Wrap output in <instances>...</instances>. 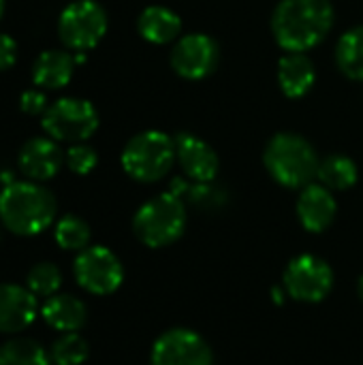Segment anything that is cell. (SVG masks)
I'll return each instance as SVG.
<instances>
[{"instance_id": "cell-3", "label": "cell", "mask_w": 363, "mask_h": 365, "mask_svg": "<svg viewBox=\"0 0 363 365\" xmlns=\"http://www.w3.org/2000/svg\"><path fill=\"white\" fill-rule=\"evenodd\" d=\"M265 169L285 188H304L319 173V156L308 139L297 133H278L263 154Z\"/></svg>"}, {"instance_id": "cell-32", "label": "cell", "mask_w": 363, "mask_h": 365, "mask_svg": "<svg viewBox=\"0 0 363 365\" xmlns=\"http://www.w3.org/2000/svg\"><path fill=\"white\" fill-rule=\"evenodd\" d=\"M2 15H4V0H0V19H2Z\"/></svg>"}, {"instance_id": "cell-29", "label": "cell", "mask_w": 363, "mask_h": 365, "mask_svg": "<svg viewBox=\"0 0 363 365\" xmlns=\"http://www.w3.org/2000/svg\"><path fill=\"white\" fill-rule=\"evenodd\" d=\"M17 62V43L13 36L0 32V73L9 71Z\"/></svg>"}, {"instance_id": "cell-23", "label": "cell", "mask_w": 363, "mask_h": 365, "mask_svg": "<svg viewBox=\"0 0 363 365\" xmlns=\"http://www.w3.org/2000/svg\"><path fill=\"white\" fill-rule=\"evenodd\" d=\"M90 227L83 218L75 216V214H66L56 222L53 229V240L62 250H73V252H81L83 248H88L90 244Z\"/></svg>"}, {"instance_id": "cell-22", "label": "cell", "mask_w": 363, "mask_h": 365, "mask_svg": "<svg viewBox=\"0 0 363 365\" xmlns=\"http://www.w3.org/2000/svg\"><path fill=\"white\" fill-rule=\"evenodd\" d=\"M45 349L30 338H11L0 346V365H49Z\"/></svg>"}, {"instance_id": "cell-1", "label": "cell", "mask_w": 363, "mask_h": 365, "mask_svg": "<svg viewBox=\"0 0 363 365\" xmlns=\"http://www.w3.org/2000/svg\"><path fill=\"white\" fill-rule=\"evenodd\" d=\"M336 19L329 0H280L272 15V32L285 51H308L332 30Z\"/></svg>"}, {"instance_id": "cell-30", "label": "cell", "mask_w": 363, "mask_h": 365, "mask_svg": "<svg viewBox=\"0 0 363 365\" xmlns=\"http://www.w3.org/2000/svg\"><path fill=\"white\" fill-rule=\"evenodd\" d=\"M274 302H278V304L282 302V293L280 291H274Z\"/></svg>"}, {"instance_id": "cell-12", "label": "cell", "mask_w": 363, "mask_h": 365, "mask_svg": "<svg viewBox=\"0 0 363 365\" xmlns=\"http://www.w3.org/2000/svg\"><path fill=\"white\" fill-rule=\"evenodd\" d=\"M64 165V152L51 137L28 139L17 154V167L26 180L47 182L58 175Z\"/></svg>"}, {"instance_id": "cell-24", "label": "cell", "mask_w": 363, "mask_h": 365, "mask_svg": "<svg viewBox=\"0 0 363 365\" xmlns=\"http://www.w3.org/2000/svg\"><path fill=\"white\" fill-rule=\"evenodd\" d=\"M90 355V346L88 342L77 334H62L60 338L53 340L51 349H49V359L56 365H81Z\"/></svg>"}, {"instance_id": "cell-18", "label": "cell", "mask_w": 363, "mask_h": 365, "mask_svg": "<svg viewBox=\"0 0 363 365\" xmlns=\"http://www.w3.org/2000/svg\"><path fill=\"white\" fill-rule=\"evenodd\" d=\"M41 317L43 321L60 331V334H71V331H79L86 321H88V310L86 304L73 295H53L49 299H45L43 308H41Z\"/></svg>"}, {"instance_id": "cell-15", "label": "cell", "mask_w": 363, "mask_h": 365, "mask_svg": "<svg viewBox=\"0 0 363 365\" xmlns=\"http://www.w3.org/2000/svg\"><path fill=\"white\" fill-rule=\"evenodd\" d=\"M338 205L332 190L323 184H308L297 199V218L310 233L325 231L336 218Z\"/></svg>"}, {"instance_id": "cell-13", "label": "cell", "mask_w": 363, "mask_h": 365, "mask_svg": "<svg viewBox=\"0 0 363 365\" xmlns=\"http://www.w3.org/2000/svg\"><path fill=\"white\" fill-rule=\"evenodd\" d=\"M39 314L36 295L28 287L0 284V334H19L28 329Z\"/></svg>"}, {"instance_id": "cell-14", "label": "cell", "mask_w": 363, "mask_h": 365, "mask_svg": "<svg viewBox=\"0 0 363 365\" xmlns=\"http://www.w3.org/2000/svg\"><path fill=\"white\" fill-rule=\"evenodd\" d=\"M175 158L193 182H214L218 175L220 163L216 152L190 133H180L175 137Z\"/></svg>"}, {"instance_id": "cell-27", "label": "cell", "mask_w": 363, "mask_h": 365, "mask_svg": "<svg viewBox=\"0 0 363 365\" xmlns=\"http://www.w3.org/2000/svg\"><path fill=\"white\" fill-rule=\"evenodd\" d=\"M64 165L77 173V175H88L96 169L98 165V154L94 148H90L86 141L83 143H73L66 152H64Z\"/></svg>"}, {"instance_id": "cell-9", "label": "cell", "mask_w": 363, "mask_h": 365, "mask_svg": "<svg viewBox=\"0 0 363 365\" xmlns=\"http://www.w3.org/2000/svg\"><path fill=\"white\" fill-rule=\"evenodd\" d=\"M282 287L285 293L297 302L319 304L334 287V272L323 259L315 255H300L287 265Z\"/></svg>"}, {"instance_id": "cell-2", "label": "cell", "mask_w": 363, "mask_h": 365, "mask_svg": "<svg viewBox=\"0 0 363 365\" xmlns=\"http://www.w3.org/2000/svg\"><path fill=\"white\" fill-rule=\"evenodd\" d=\"M56 197L32 180L9 182L0 190V222L19 237H34L56 220Z\"/></svg>"}, {"instance_id": "cell-7", "label": "cell", "mask_w": 363, "mask_h": 365, "mask_svg": "<svg viewBox=\"0 0 363 365\" xmlns=\"http://www.w3.org/2000/svg\"><path fill=\"white\" fill-rule=\"evenodd\" d=\"M107 13L96 0H73L58 17V36L71 51H90L107 34Z\"/></svg>"}, {"instance_id": "cell-17", "label": "cell", "mask_w": 363, "mask_h": 365, "mask_svg": "<svg viewBox=\"0 0 363 365\" xmlns=\"http://www.w3.org/2000/svg\"><path fill=\"white\" fill-rule=\"evenodd\" d=\"M317 81V68L306 53L287 51L278 62V86L285 96L302 98L306 96Z\"/></svg>"}, {"instance_id": "cell-4", "label": "cell", "mask_w": 363, "mask_h": 365, "mask_svg": "<svg viewBox=\"0 0 363 365\" xmlns=\"http://www.w3.org/2000/svg\"><path fill=\"white\" fill-rule=\"evenodd\" d=\"M184 229H186L184 199L169 190L145 201L133 218V231L137 240L148 248H165L178 242Z\"/></svg>"}, {"instance_id": "cell-19", "label": "cell", "mask_w": 363, "mask_h": 365, "mask_svg": "<svg viewBox=\"0 0 363 365\" xmlns=\"http://www.w3.org/2000/svg\"><path fill=\"white\" fill-rule=\"evenodd\" d=\"M137 28H139V34L148 43L167 45L180 36L182 19L175 11L160 6V4H152V6L141 11V15L137 19Z\"/></svg>"}, {"instance_id": "cell-5", "label": "cell", "mask_w": 363, "mask_h": 365, "mask_svg": "<svg viewBox=\"0 0 363 365\" xmlns=\"http://www.w3.org/2000/svg\"><path fill=\"white\" fill-rule=\"evenodd\" d=\"M122 169L128 178L150 184L165 178L175 160V139L163 130H143L122 150Z\"/></svg>"}, {"instance_id": "cell-10", "label": "cell", "mask_w": 363, "mask_h": 365, "mask_svg": "<svg viewBox=\"0 0 363 365\" xmlns=\"http://www.w3.org/2000/svg\"><path fill=\"white\" fill-rule=\"evenodd\" d=\"M218 60H220L218 43L201 32H193L178 38L171 51L173 71L190 81H199L212 75L218 66Z\"/></svg>"}, {"instance_id": "cell-26", "label": "cell", "mask_w": 363, "mask_h": 365, "mask_svg": "<svg viewBox=\"0 0 363 365\" xmlns=\"http://www.w3.org/2000/svg\"><path fill=\"white\" fill-rule=\"evenodd\" d=\"M184 199H188L199 210L214 212L227 203V192L220 186H216L214 182H195L188 186V192Z\"/></svg>"}, {"instance_id": "cell-28", "label": "cell", "mask_w": 363, "mask_h": 365, "mask_svg": "<svg viewBox=\"0 0 363 365\" xmlns=\"http://www.w3.org/2000/svg\"><path fill=\"white\" fill-rule=\"evenodd\" d=\"M49 103L43 90H24L19 96V109L26 115H43L47 111Z\"/></svg>"}, {"instance_id": "cell-31", "label": "cell", "mask_w": 363, "mask_h": 365, "mask_svg": "<svg viewBox=\"0 0 363 365\" xmlns=\"http://www.w3.org/2000/svg\"><path fill=\"white\" fill-rule=\"evenodd\" d=\"M357 291H359V297L363 299V276L359 278V284H357Z\"/></svg>"}, {"instance_id": "cell-6", "label": "cell", "mask_w": 363, "mask_h": 365, "mask_svg": "<svg viewBox=\"0 0 363 365\" xmlns=\"http://www.w3.org/2000/svg\"><path fill=\"white\" fill-rule=\"evenodd\" d=\"M98 111L96 107L77 96H62L49 103L47 111L41 115V126L47 137L56 141L83 143L98 128Z\"/></svg>"}, {"instance_id": "cell-16", "label": "cell", "mask_w": 363, "mask_h": 365, "mask_svg": "<svg viewBox=\"0 0 363 365\" xmlns=\"http://www.w3.org/2000/svg\"><path fill=\"white\" fill-rule=\"evenodd\" d=\"M75 56L62 49H45L32 62V83L41 90H60L71 83L75 73Z\"/></svg>"}, {"instance_id": "cell-11", "label": "cell", "mask_w": 363, "mask_h": 365, "mask_svg": "<svg viewBox=\"0 0 363 365\" xmlns=\"http://www.w3.org/2000/svg\"><path fill=\"white\" fill-rule=\"evenodd\" d=\"M152 365H212L208 342L190 329H171L152 346Z\"/></svg>"}, {"instance_id": "cell-20", "label": "cell", "mask_w": 363, "mask_h": 365, "mask_svg": "<svg viewBox=\"0 0 363 365\" xmlns=\"http://www.w3.org/2000/svg\"><path fill=\"white\" fill-rule=\"evenodd\" d=\"M338 68L355 81H363V26L347 30L336 45Z\"/></svg>"}, {"instance_id": "cell-8", "label": "cell", "mask_w": 363, "mask_h": 365, "mask_svg": "<svg viewBox=\"0 0 363 365\" xmlns=\"http://www.w3.org/2000/svg\"><path fill=\"white\" fill-rule=\"evenodd\" d=\"M73 274L77 284L92 295H111L124 280L120 259L105 246L83 248L73 263Z\"/></svg>"}, {"instance_id": "cell-25", "label": "cell", "mask_w": 363, "mask_h": 365, "mask_svg": "<svg viewBox=\"0 0 363 365\" xmlns=\"http://www.w3.org/2000/svg\"><path fill=\"white\" fill-rule=\"evenodd\" d=\"M26 287L36 295V297H53L58 289L62 287V272L53 263H36L28 276H26Z\"/></svg>"}, {"instance_id": "cell-21", "label": "cell", "mask_w": 363, "mask_h": 365, "mask_svg": "<svg viewBox=\"0 0 363 365\" xmlns=\"http://www.w3.org/2000/svg\"><path fill=\"white\" fill-rule=\"evenodd\" d=\"M357 165L344 154H332L319 163V182L329 190H349L357 184Z\"/></svg>"}]
</instances>
